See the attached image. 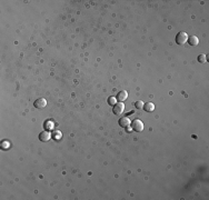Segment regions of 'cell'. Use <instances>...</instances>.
<instances>
[{
  "instance_id": "5",
  "label": "cell",
  "mask_w": 209,
  "mask_h": 200,
  "mask_svg": "<svg viewBox=\"0 0 209 200\" xmlns=\"http://www.w3.org/2000/svg\"><path fill=\"white\" fill-rule=\"evenodd\" d=\"M39 139L42 142H47V141H49L51 139V133L49 131H42L41 133L39 135Z\"/></svg>"
},
{
  "instance_id": "9",
  "label": "cell",
  "mask_w": 209,
  "mask_h": 200,
  "mask_svg": "<svg viewBox=\"0 0 209 200\" xmlns=\"http://www.w3.org/2000/svg\"><path fill=\"white\" fill-rule=\"evenodd\" d=\"M144 109L146 110L147 112H151V111L155 110V105L152 102H147V103L144 105Z\"/></svg>"
},
{
  "instance_id": "13",
  "label": "cell",
  "mask_w": 209,
  "mask_h": 200,
  "mask_svg": "<svg viewBox=\"0 0 209 200\" xmlns=\"http://www.w3.org/2000/svg\"><path fill=\"white\" fill-rule=\"evenodd\" d=\"M108 103H109L110 106L114 107L116 103H117V99H116L115 97H109V98H108Z\"/></svg>"
},
{
  "instance_id": "10",
  "label": "cell",
  "mask_w": 209,
  "mask_h": 200,
  "mask_svg": "<svg viewBox=\"0 0 209 200\" xmlns=\"http://www.w3.org/2000/svg\"><path fill=\"white\" fill-rule=\"evenodd\" d=\"M0 147H1V149L2 150H7L10 148V142L8 141V140H3L2 142H1V145H0Z\"/></svg>"
},
{
  "instance_id": "4",
  "label": "cell",
  "mask_w": 209,
  "mask_h": 200,
  "mask_svg": "<svg viewBox=\"0 0 209 200\" xmlns=\"http://www.w3.org/2000/svg\"><path fill=\"white\" fill-rule=\"evenodd\" d=\"M33 106H35V108H37V109H42V108H45V107L47 106V100L43 99V98H39V99H37L35 101Z\"/></svg>"
},
{
  "instance_id": "2",
  "label": "cell",
  "mask_w": 209,
  "mask_h": 200,
  "mask_svg": "<svg viewBox=\"0 0 209 200\" xmlns=\"http://www.w3.org/2000/svg\"><path fill=\"white\" fill-rule=\"evenodd\" d=\"M131 129L137 131V132H140L144 130V122L139 119H135L131 122Z\"/></svg>"
},
{
  "instance_id": "3",
  "label": "cell",
  "mask_w": 209,
  "mask_h": 200,
  "mask_svg": "<svg viewBox=\"0 0 209 200\" xmlns=\"http://www.w3.org/2000/svg\"><path fill=\"white\" fill-rule=\"evenodd\" d=\"M114 113L117 115V116H120L124 111H125V105H124V102H117L115 106H114Z\"/></svg>"
},
{
  "instance_id": "12",
  "label": "cell",
  "mask_w": 209,
  "mask_h": 200,
  "mask_svg": "<svg viewBox=\"0 0 209 200\" xmlns=\"http://www.w3.org/2000/svg\"><path fill=\"white\" fill-rule=\"evenodd\" d=\"M144 102L141 101V100H138V101H136V103H135V107H136L137 109H144Z\"/></svg>"
},
{
  "instance_id": "6",
  "label": "cell",
  "mask_w": 209,
  "mask_h": 200,
  "mask_svg": "<svg viewBox=\"0 0 209 200\" xmlns=\"http://www.w3.org/2000/svg\"><path fill=\"white\" fill-rule=\"evenodd\" d=\"M130 123H131V121H130V119H129L128 117H122V118H120V119H119V126H120V127H122V128H127V127H129V126H130Z\"/></svg>"
},
{
  "instance_id": "11",
  "label": "cell",
  "mask_w": 209,
  "mask_h": 200,
  "mask_svg": "<svg viewBox=\"0 0 209 200\" xmlns=\"http://www.w3.org/2000/svg\"><path fill=\"white\" fill-rule=\"evenodd\" d=\"M198 61L200 63H206V62H207V56H206V55H199Z\"/></svg>"
},
{
  "instance_id": "1",
  "label": "cell",
  "mask_w": 209,
  "mask_h": 200,
  "mask_svg": "<svg viewBox=\"0 0 209 200\" xmlns=\"http://www.w3.org/2000/svg\"><path fill=\"white\" fill-rule=\"evenodd\" d=\"M187 40H188V35L185 31H180L179 33H177V36H176V42H177L178 45L182 46V45H185L187 42Z\"/></svg>"
},
{
  "instance_id": "7",
  "label": "cell",
  "mask_w": 209,
  "mask_h": 200,
  "mask_svg": "<svg viewBox=\"0 0 209 200\" xmlns=\"http://www.w3.org/2000/svg\"><path fill=\"white\" fill-rule=\"evenodd\" d=\"M127 98H128V92H127L126 90L120 91V92L118 93V96H117V100H118L119 102H124L125 100H127Z\"/></svg>"
},
{
  "instance_id": "8",
  "label": "cell",
  "mask_w": 209,
  "mask_h": 200,
  "mask_svg": "<svg viewBox=\"0 0 209 200\" xmlns=\"http://www.w3.org/2000/svg\"><path fill=\"white\" fill-rule=\"evenodd\" d=\"M189 42V45L190 46H194V47H196V46H198L199 43V39L196 37V36H191V37H188V40H187Z\"/></svg>"
}]
</instances>
